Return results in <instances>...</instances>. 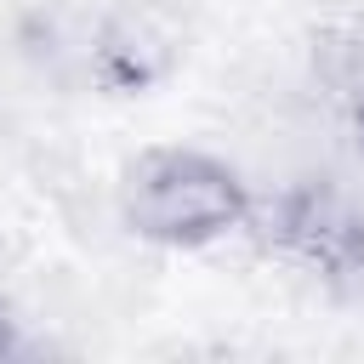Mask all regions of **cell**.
I'll use <instances>...</instances> for the list:
<instances>
[{
  "instance_id": "obj_1",
  "label": "cell",
  "mask_w": 364,
  "mask_h": 364,
  "mask_svg": "<svg viewBox=\"0 0 364 364\" xmlns=\"http://www.w3.org/2000/svg\"><path fill=\"white\" fill-rule=\"evenodd\" d=\"M256 205V182L216 148L199 142H148L119 165L114 210L136 245L188 256L222 239H239Z\"/></svg>"
},
{
  "instance_id": "obj_2",
  "label": "cell",
  "mask_w": 364,
  "mask_h": 364,
  "mask_svg": "<svg viewBox=\"0 0 364 364\" xmlns=\"http://www.w3.org/2000/svg\"><path fill=\"white\" fill-rule=\"evenodd\" d=\"M17 353H28V336H23V318H11V313L0 307V358H17Z\"/></svg>"
}]
</instances>
